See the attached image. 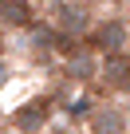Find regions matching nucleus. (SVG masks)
<instances>
[{
	"label": "nucleus",
	"instance_id": "1",
	"mask_svg": "<svg viewBox=\"0 0 130 134\" xmlns=\"http://www.w3.org/2000/svg\"><path fill=\"white\" fill-rule=\"evenodd\" d=\"M47 24H51L55 36L71 40V43H83L87 32H91V24H95V16L83 4H75V0H59V4H51V20Z\"/></svg>",
	"mask_w": 130,
	"mask_h": 134
},
{
	"label": "nucleus",
	"instance_id": "2",
	"mask_svg": "<svg viewBox=\"0 0 130 134\" xmlns=\"http://www.w3.org/2000/svg\"><path fill=\"white\" fill-rule=\"evenodd\" d=\"M126 40H130V20L126 16H103L91 24L87 32V43L95 55H114V51H126Z\"/></svg>",
	"mask_w": 130,
	"mask_h": 134
},
{
	"label": "nucleus",
	"instance_id": "3",
	"mask_svg": "<svg viewBox=\"0 0 130 134\" xmlns=\"http://www.w3.org/2000/svg\"><path fill=\"white\" fill-rule=\"evenodd\" d=\"M51 114H55V99L51 95H32L28 103H20L16 110H12V130L16 134H39L47 122H51Z\"/></svg>",
	"mask_w": 130,
	"mask_h": 134
},
{
	"label": "nucleus",
	"instance_id": "4",
	"mask_svg": "<svg viewBox=\"0 0 130 134\" xmlns=\"http://www.w3.org/2000/svg\"><path fill=\"white\" fill-rule=\"evenodd\" d=\"M99 79H103L106 91H114V95H130V51L99 55Z\"/></svg>",
	"mask_w": 130,
	"mask_h": 134
},
{
	"label": "nucleus",
	"instance_id": "5",
	"mask_svg": "<svg viewBox=\"0 0 130 134\" xmlns=\"http://www.w3.org/2000/svg\"><path fill=\"white\" fill-rule=\"evenodd\" d=\"M91 134H126V110L118 103H95L87 114Z\"/></svg>",
	"mask_w": 130,
	"mask_h": 134
},
{
	"label": "nucleus",
	"instance_id": "6",
	"mask_svg": "<svg viewBox=\"0 0 130 134\" xmlns=\"http://www.w3.org/2000/svg\"><path fill=\"white\" fill-rule=\"evenodd\" d=\"M24 32H28V51H32L36 59H51V55L59 51V40H63V36H55L47 20H43V24H36V20H32Z\"/></svg>",
	"mask_w": 130,
	"mask_h": 134
},
{
	"label": "nucleus",
	"instance_id": "7",
	"mask_svg": "<svg viewBox=\"0 0 130 134\" xmlns=\"http://www.w3.org/2000/svg\"><path fill=\"white\" fill-rule=\"evenodd\" d=\"M36 20L32 0H0V28L4 32H24Z\"/></svg>",
	"mask_w": 130,
	"mask_h": 134
},
{
	"label": "nucleus",
	"instance_id": "8",
	"mask_svg": "<svg viewBox=\"0 0 130 134\" xmlns=\"http://www.w3.org/2000/svg\"><path fill=\"white\" fill-rule=\"evenodd\" d=\"M8 79H12V67H8V59H4V55H0V87H4Z\"/></svg>",
	"mask_w": 130,
	"mask_h": 134
},
{
	"label": "nucleus",
	"instance_id": "9",
	"mask_svg": "<svg viewBox=\"0 0 130 134\" xmlns=\"http://www.w3.org/2000/svg\"><path fill=\"white\" fill-rule=\"evenodd\" d=\"M0 55H4V28H0Z\"/></svg>",
	"mask_w": 130,
	"mask_h": 134
},
{
	"label": "nucleus",
	"instance_id": "10",
	"mask_svg": "<svg viewBox=\"0 0 130 134\" xmlns=\"http://www.w3.org/2000/svg\"><path fill=\"white\" fill-rule=\"evenodd\" d=\"M126 134H130V114H126Z\"/></svg>",
	"mask_w": 130,
	"mask_h": 134
},
{
	"label": "nucleus",
	"instance_id": "11",
	"mask_svg": "<svg viewBox=\"0 0 130 134\" xmlns=\"http://www.w3.org/2000/svg\"><path fill=\"white\" fill-rule=\"evenodd\" d=\"M0 134H16V130H0Z\"/></svg>",
	"mask_w": 130,
	"mask_h": 134
},
{
	"label": "nucleus",
	"instance_id": "12",
	"mask_svg": "<svg viewBox=\"0 0 130 134\" xmlns=\"http://www.w3.org/2000/svg\"><path fill=\"white\" fill-rule=\"evenodd\" d=\"M126 51H130V40H126Z\"/></svg>",
	"mask_w": 130,
	"mask_h": 134
}]
</instances>
